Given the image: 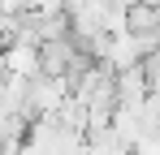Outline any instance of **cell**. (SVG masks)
Masks as SVG:
<instances>
[{
  "label": "cell",
  "mask_w": 160,
  "mask_h": 155,
  "mask_svg": "<svg viewBox=\"0 0 160 155\" xmlns=\"http://www.w3.org/2000/svg\"><path fill=\"white\" fill-rule=\"evenodd\" d=\"M152 65L160 69V35H156V56H152Z\"/></svg>",
  "instance_id": "1"
}]
</instances>
